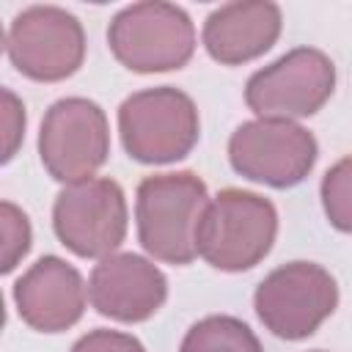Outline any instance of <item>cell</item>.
Returning a JSON list of instances; mask_svg holds the SVG:
<instances>
[{
  "mask_svg": "<svg viewBox=\"0 0 352 352\" xmlns=\"http://www.w3.org/2000/svg\"><path fill=\"white\" fill-rule=\"evenodd\" d=\"M338 283L314 261H289L275 267L253 294V308L261 324L286 341H300L336 311Z\"/></svg>",
  "mask_w": 352,
  "mask_h": 352,
  "instance_id": "obj_5",
  "label": "cell"
},
{
  "mask_svg": "<svg viewBox=\"0 0 352 352\" xmlns=\"http://www.w3.org/2000/svg\"><path fill=\"white\" fill-rule=\"evenodd\" d=\"M58 239L80 258H107L126 236V198L113 179H88L58 192L52 206Z\"/></svg>",
  "mask_w": 352,
  "mask_h": 352,
  "instance_id": "obj_10",
  "label": "cell"
},
{
  "mask_svg": "<svg viewBox=\"0 0 352 352\" xmlns=\"http://www.w3.org/2000/svg\"><path fill=\"white\" fill-rule=\"evenodd\" d=\"M280 25V8L270 0L226 3L204 22V47L217 63L236 66L264 55L278 41Z\"/></svg>",
  "mask_w": 352,
  "mask_h": 352,
  "instance_id": "obj_13",
  "label": "cell"
},
{
  "mask_svg": "<svg viewBox=\"0 0 352 352\" xmlns=\"http://www.w3.org/2000/svg\"><path fill=\"white\" fill-rule=\"evenodd\" d=\"M322 209L333 228L352 234V154L338 160L322 176Z\"/></svg>",
  "mask_w": 352,
  "mask_h": 352,
  "instance_id": "obj_15",
  "label": "cell"
},
{
  "mask_svg": "<svg viewBox=\"0 0 352 352\" xmlns=\"http://www.w3.org/2000/svg\"><path fill=\"white\" fill-rule=\"evenodd\" d=\"M107 44L116 60L132 72H170L182 69L192 58L195 28L184 8L162 0H146L126 6L113 16Z\"/></svg>",
  "mask_w": 352,
  "mask_h": 352,
  "instance_id": "obj_4",
  "label": "cell"
},
{
  "mask_svg": "<svg viewBox=\"0 0 352 352\" xmlns=\"http://www.w3.org/2000/svg\"><path fill=\"white\" fill-rule=\"evenodd\" d=\"M336 88V63L316 47H294L250 74L245 102L258 118L297 121L324 107Z\"/></svg>",
  "mask_w": 352,
  "mask_h": 352,
  "instance_id": "obj_7",
  "label": "cell"
},
{
  "mask_svg": "<svg viewBox=\"0 0 352 352\" xmlns=\"http://www.w3.org/2000/svg\"><path fill=\"white\" fill-rule=\"evenodd\" d=\"M168 297V278L162 270L138 253H113L102 258L88 280L91 305L116 322H146Z\"/></svg>",
  "mask_w": 352,
  "mask_h": 352,
  "instance_id": "obj_11",
  "label": "cell"
},
{
  "mask_svg": "<svg viewBox=\"0 0 352 352\" xmlns=\"http://www.w3.org/2000/svg\"><path fill=\"white\" fill-rule=\"evenodd\" d=\"M25 135V104L8 91L3 88V162H8Z\"/></svg>",
  "mask_w": 352,
  "mask_h": 352,
  "instance_id": "obj_18",
  "label": "cell"
},
{
  "mask_svg": "<svg viewBox=\"0 0 352 352\" xmlns=\"http://www.w3.org/2000/svg\"><path fill=\"white\" fill-rule=\"evenodd\" d=\"M82 275L58 256H41L16 283L14 302L25 324L38 333H60L82 319L85 311Z\"/></svg>",
  "mask_w": 352,
  "mask_h": 352,
  "instance_id": "obj_12",
  "label": "cell"
},
{
  "mask_svg": "<svg viewBox=\"0 0 352 352\" xmlns=\"http://www.w3.org/2000/svg\"><path fill=\"white\" fill-rule=\"evenodd\" d=\"M0 228H3V261H0V270L3 272H11L22 256L30 250V220L28 214L14 206L11 201H3L0 204Z\"/></svg>",
  "mask_w": 352,
  "mask_h": 352,
  "instance_id": "obj_16",
  "label": "cell"
},
{
  "mask_svg": "<svg viewBox=\"0 0 352 352\" xmlns=\"http://www.w3.org/2000/svg\"><path fill=\"white\" fill-rule=\"evenodd\" d=\"M316 154V138L297 121H245L228 140L231 168L250 182L278 190L300 184L311 173Z\"/></svg>",
  "mask_w": 352,
  "mask_h": 352,
  "instance_id": "obj_9",
  "label": "cell"
},
{
  "mask_svg": "<svg viewBox=\"0 0 352 352\" xmlns=\"http://www.w3.org/2000/svg\"><path fill=\"white\" fill-rule=\"evenodd\" d=\"M118 132L126 154L143 165L184 160L201 135L195 102L170 85L146 88L118 107Z\"/></svg>",
  "mask_w": 352,
  "mask_h": 352,
  "instance_id": "obj_3",
  "label": "cell"
},
{
  "mask_svg": "<svg viewBox=\"0 0 352 352\" xmlns=\"http://www.w3.org/2000/svg\"><path fill=\"white\" fill-rule=\"evenodd\" d=\"M179 352H264L256 333L236 316L214 314L195 322L184 338Z\"/></svg>",
  "mask_w": 352,
  "mask_h": 352,
  "instance_id": "obj_14",
  "label": "cell"
},
{
  "mask_svg": "<svg viewBox=\"0 0 352 352\" xmlns=\"http://www.w3.org/2000/svg\"><path fill=\"white\" fill-rule=\"evenodd\" d=\"M6 52L19 74L38 82L72 77L85 58V30L58 6H30L6 30Z\"/></svg>",
  "mask_w": 352,
  "mask_h": 352,
  "instance_id": "obj_8",
  "label": "cell"
},
{
  "mask_svg": "<svg viewBox=\"0 0 352 352\" xmlns=\"http://www.w3.org/2000/svg\"><path fill=\"white\" fill-rule=\"evenodd\" d=\"M314 352H322V349H314Z\"/></svg>",
  "mask_w": 352,
  "mask_h": 352,
  "instance_id": "obj_19",
  "label": "cell"
},
{
  "mask_svg": "<svg viewBox=\"0 0 352 352\" xmlns=\"http://www.w3.org/2000/svg\"><path fill=\"white\" fill-rule=\"evenodd\" d=\"M72 352H146V346L121 330H91L72 346Z\"/></svg>",
  "mask_w": 352,
  "mask_h": 352,
  "instance_id": "obj_17",
  "label": "cell"
},
{
  "mask_svg": "<svg viewBox=\"0 0 352 352\" xmlns=\"http://www.w3.org/2000/svg\"><path fill=\"white\" fill-rule=\"evenodd\" d=\"M110 154V126L104 110L85 96L58 99L41 121L38 157L60 184L94 179Z\"/></svg>",
  "mask_w": 352,
  "mask_h": 352,
  "instance_id": "obj_6",
  "label": "cell"
},
{
  "mask_svg": "<svg viewBox=\"0 0 352 352\" xmlns=\"http://www.w3.org/2000/svg\"><path fill=\"white\" fill-rule=\"evenodd\" d=\"M204 179L192 170L154 173L138 184L135 220L143 250L165 264L184 267L198 256V226L209 206Z\"/></svg>",
  "mask_w": 352,
  "mask_h": 352,
  "instance_id": "obj_1",
  "label": "cell"
},
{
  "mask_svg": "<svg viewBox=\"0 0 352 352\" xmlns=\"http://www.w3.org/2000/svg\"><path fill=\"white\" fill-rule=\"evenodd\" d=\"M278 212L270 198L250 190H220L198 226V256L223 272L256 267L275 242Z\"/></svg>",
  "mask_w": 352,
  "mask_h": 352,
  "instance_id": "obj_2",
  "label": "cell"
}]
</instances>
